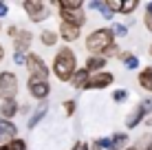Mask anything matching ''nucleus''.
<instances>
[{
  "instance_id": "nucleus-1",
  "label": "nucleus",
  "mask_w": 152,
  "mask_h": 150,
  "mask_svg": "<svg viewBox=\"0 0 152 150\" xmlns=\"http://www.w3.org/2000/svg\"><path fill=\"white\" fill-rule=\"evenodd\" d=\"M51 71H53V75L60 82H71L73 75L77 73V58H75V53H73V49L62 46V49L55 53V58H53Z\"/></svg>"
},
{
  "instance_id": "nucleus-2",
  "label": "nucleus",
  "mask_w": 152,
  "mask_h": 150,
  "mask_svg": "<svg viewBox=\"0 0 152 150\" xmlns=\"http://www.w3.org/2000/svg\"><path fill=\"white\" fill-rule=\"evenodd\" d=\"M115 31L110 27H99L93 33H88L86 38V51H91V55H102L108 46L115 44Z\"/></svg>"
},
{
  "instance_id": "nucleus-3",
  "label": "nucleus",
  "mask_w": 152,
  "mask_h": 150,
  "mask_svg": "<svg viewBox=\"0 0 152 150\" xmlns=\"http://www.w3.org/2000/svg\"><path fill=\"white\" fill-rule=\"evenodd\" d=\"M15 95H18V77H15V73L2 71L0 73V97H2V102L15 100Z\"/></svg>"
},
{
  "instance_id": "nucleus-4",
  "label": "nucleus",
  "mask_w": 152,
  "mask_h": 150,
  "mask_svg": "<svg viewBox=\"0 0 152 150\" xmlns=\"http://www.w3.org/2000/svg\"><path fill=\"white\" fill-rule=\"evenodd\" d=\"M27 69H29V77H38V80H49L51 69L46 66V62L42 60L38 53H29Z\"/></svg>"
},
{
  "instance_id": "nucleus-5",
  "label": "nucleus",
  "mask_w": 152,
  "mask_h": 150,
  "mask_svg": "<svg viewBox=\"0 0 152 150\" xmlns=\"http://www.w3.org/2000/svg\"><path fill=\"white\" fill-rule=\"evenodd\" d=\"M22 9L27 11L31 22H44V20L49 18V4L38 2V0H27V2H22Z\"/></svg>"
},
{
  "instance_id": "nucleus-6",
  "label": "nucleus",
  "mask_w": 152,
  "mask_h": 150,
  "mask_svg": "<svg viewBox=\"0 0 152 150\" xmlns=\"http://www.w3.org/2000/svg\"><path fill=\"white\" fill-rule=\"evenodd\" d=\"M27 89H29V93H31V97H33V100L44 102L46 97H49V93H51V84H49V80H38V77H29Z\"/></svg>"
},
{
  "instance_id": "nucleus-7",
  "label": "nucleus",
  "mask_w": 152,
  "mask_h": 150,
  "mask_svg": "<svg viewBox=\"0 0 152 150\" xmlns=\"http://www.w3.org/2000/svg\"><path fill=\"white\" fill-rule=\"evenodd\" d=\"M13 139H18V126L9 119H2L0 117V146L4 143H11Z\"/></svg>"
},
{
  "instance_id": "nucleus-8",
  "label": "nucleus",
  "mask_w": 152,
  "mask_h": 150,
  "mask_svg": "<svg viewBox=\"0 0 152 150\" xmlns=\"http://www.w3.org/2000/svg\"><path fill=\"white\" fill-rule=\"evenodd\" d=\"M115 82V75L110 71H102V73H93L91 77V84H88V89H95V91H102L106 89V86H113Z\"/></svg>"
},
{
  "instance_id": "nucleus-9",
  "label": "nucleus",
  "mask_w": 152,
  "mask_h": 150,
  "mask_svg": "<svg viewBox=\"0 0 152 150\" xmlns=\"http://www.w3.org/2000/svg\"><path fill=\"white\" fill-rule=\"evenodd\" d=\"M60 22L73 24V27H84L86 24V15L84 11H66V9H60Z\"/></svg>"
},
{
  "instance_id": "nucleus-10",
  "label": "nucleus",
  "mask_w": 152,
  "mask_h": 150,
  "mask_svg": "<svg viewBox=\"0 0 152 150\" xmlns=\"http://www.w3.org/2000/svg\"><path fill=\"white\" fill-rule=\"evenodd\" d=\"M31 42H33V33L27 29H20V35L13 40V51L15 53H27L31 49Z\"/></svg>"
},
{
  "instance_id": "nucleus-11",
  "label": "nucleus",
  "mask_w": 152,
  "mask_h": 150,
  "mask_svg": "<svg viewBox=\"0 0 152 150\" xmlns=\"http://www.w3.org/2000/svg\"><path fill=\"white\" fill-rule=\"evenodd\" d=\"M91 77L93 73L84 66V69H77V73L73 75V80H71V84H73V89H77V91H88V84H91Z\"/></svg>"
},
{
  "instance_id": "nucleus-12",
  "label": "nucleus",
  "mask_w": 152,
  "mask_h": 150,
  "mask_svg": "<svg viewBox=\"0 0 152 150\" xmlns=\"http://www.w3.org/2000/svg\"><path fill=\"white\" fill-rule=\"evenodd\" d=\"M18 113H20V106H18L15 100H9V102H2V104H0V117H2V119L11 121Z\"/></svg>"
},
{
  "instance_id": "nucleus-13",
  "label": "nucleus",
  "mask_w": 152,
  "mask_h": 150,
  "mask_svg": "<svg viewBox=\"0 0 152 150\" xmlns=\"http://www.w3.org/2000/svg\"><path fill=\"white\" fill-rule=\"evenodd\" d=\"M60 35H62L64 42H75V40H80V27H73V24L60 22Z\"/></svg>"
},
{
  "instance_id": "nucleus-14",
  "label": "nucleus",
  "mask_w": 152,
  "mask_h": 150,
  "mask_svg": "<svg viewBox=\"0 0 152 150\" xmlns=\"http://www.w3.org/2000/svg\"><path fill=\"white\" fill-rule=\"evenodd\" d=\"M145 117H148V115H145V110H143V108H141V104H139V106L128 115V117H126V128H134V126H139L141 121H145Z\"/></svg>"
},
{
  "instance_id": "nucleus-15",
  "label": "nucleus",
  "mask_w": 152,
  "mask_h": 150,
  "mask_svg": "<svg viewBox=\"0 0 152 150\" xmlns=\"http://www.w3.org/2000/svg\"><path fill=\"white\" fill-rule=\"evenodd\" d=\"M46 113H49V104L44 102V104H40V106H38V110H35L33 115L29 117V121H27V128H29V130H33V128L38 126V124H40L42 119H44V117H46Z\"/></svg>"
},
{
  "instance_id": "nucleus-16",
  "label": "nucleus",
  "mask_w": 152,
  "mask_h": 150,
  "mask_svg": "<svg viewBox=\"0 0 152 150\" xmlns=\"http://www.w3.org/2000/svg\"><path fill=\"white\" fill-rule=\"evenodd\" d=\"M86 7H88V9H95V11H99L104 20H115V11H110V9H108V4L104 2V0H93V2H88V4H86Z\"/></svg>"
},
{
  "instance_id": "nucleus-17",
  "label": "nucleus",
  "mask_w": 152,
  "mask_h": 150,
  "mask_svg": "<svg viewBox=\"0 0 152 150\" xmlns=\"http://www.w3.org/2000/svg\"><path fill=\"white\" fill-rule=\"evenodd\" d=\"M86 69L91 71V73H102V71L106 69V58H102V55H91V58L86 60Z\"/></svg>"
},
{
  "instance_id": "nucleus-18",
  "label": "nucleus",
  "mask_w": 152,
  "mask_h": 150,
  "mask_svg": "<svg viewBox=\"0 0 152 150\" xmlns=\"http://www.w3.org/2000/svg\"><path fill=\"white\" fill-rule=\"evenodd\" d=\"M137 80H139V86H141L143 91L152 93V66H148V69H143V71H141Z\"/></svg>"
},
{
  "instance_id": "nucleus-19",
  "label": "nucleus",
  "mask_w": 152,
  "mask_h": 150,
  "mask_svg": "<svg viewBox=\"0 0 152 150\" xmlns=\"http://www.w3.org/2000/svg\"><path fill=\"white\" fill-rule=\"evenodd\" d=\"M128 143V135L126 132H115V135L110 137V146H108V150H126L124 146Z\"/></svg>"
},
{
  "instance_id": "nucleus-20",
  "label": "nucleus",
  "mask_w": 152,
  "mask_h": 150,
  "mask_svg": "<svg viewBox=\"0 0 152 150\" xmlns=\"http://www.w3.org/2000/svg\"><path fill=\"white\" fill-rule=\"evenodd\" d=\"M57 40H60V33H57V31L46 29V31H42V33H40V42L44 46H55Z\"/></svg>"
},
{
  "instance_id": "nucleus-21",
  "label": "nucleus",
  "mask_w": 152,
  "mask_h": 150,
  "mask_svg": "<svg viewBox=\"0 0 152 150\" xmlns=\"http://www.w3.org/2000/svg\"><path fill=\"white\" fill-rule=\"evenodd\" d=\"M57 9H66V11H84L82 0H62L57 2Z\"/></svg>"
},
{
  "instance_id": "nucleus-22",
  "label": "nucleus",
  "mask_w": 152,
  "mask_h": 150,
  "mask_svg": "<svg viewBox=\"0 0 152 150\" xmlns=\"http://www.w3.org/2000/svg\"><path fill=\"white\" fill-rule=\"evenodd\" d=\"M119 58H121L124 66H126L128 71L139 69V58H137V55H132V53H119Z\"/></svg>"
},
{
  "instance_id": "nucleus-23",
  "label": "nucleus",
  "mask_w": 152,
  "mask_h": 150,
  "mask_svg": "<svg viewBox=\"0 0 152 150\" xmlns=\"http://www.w3.org/2000/svg\"><path fill=\"white\" fill-rule=\"evenodd\" d=\"M137 7H139V0H124V4H121V15L134 13V11H137Z\"/></svg>"
},
{
  "instance_id": "nucleus-24",
  "label": "nucleus",
  "mask_w": 152,
  "mask_h": 150,
  "mask_svg": "<svg viewBox=\"0 0 152 150\" xmlns=\"http://www.w3.org/2000/svg\"><path fill=\"white\" fill-rule=\"evenodd\" d=\"M0 150H27V141H24V139H13L11 143L0 146Z\"/></svg>"
},
{
  "instance_id": "nucleus-25",
  "label": "nucleus",
  "mask_w": 152,
  "mask_h": 150,
  "mask_svg": "<svg viewBox=\"0 0 152 150\" xmlns=\"http://www.w3.org/2000/svg\"><path fill=\"white\" fill-rule=\"evenodd\" d=\"M110 146V137H99L91 143V150H108Z\"/></svg>"
},
{
  "instance_id": "nucleus-26",
  "label": "nucleus",
  "mask_w": 152,
  "mask_h": 150,
  "mask_svg": "<svg viewBox=\"0 0 152 150\" xmlns=\"http://www.w3.org/2000/svg\"><path fill=\"white\" fill-rule=\"evenodd\" d=\"M110 29L115 31V35H117V38H126V35H128V24L113 22V27H110Z\"/></svg>"
},
{
  "instance_id": "nucleus-27",
  "label": "nucleus",
  "mask_w": 152,
  "mask_h": 150,
  "mask_svg": "<svg viewBox=\"0 0 152 150\" xmlns=\"http://www.w3.org/2000/svg\"><path fill=\"white\" fill-rule=\"evenodd\" d=\"M126 100H128V91H126V89H117L113 93V102H115V104H124Z\"/></svg>"
},
{
  "instance_id": "nucleus-28",
  "label": "nucleus",
  "mask_w": 152,
  "mask_h": 150,
  "mask_svg": "<svg viewBox=\"0 0 152 150\" xmlns=\"http://www.w3.org/2000/svg\"><path fill=\"white\" fill-rule=\"evenodd\" d=\"M75 104H77L75 100H66V102H64V115H66V117H73V115H75Z\"/></svg>"
},
{
  "instance_id": "nucleus-29",
  "label": "nucleus",
  "mask_w": 152,
  "mask_h": 150,
  "mask_svg": "<svg viewBox=\"0 0 152 150\" xmlns=\"http://www.w3.org/2000/svg\"><path fill=\"white\" fill-rule=\"evenodd\" d=\"M106 4H108V9L115 13H121V4H124V0H106Z\"/></svg>"
},
{
  "instance_id": "nucleus-30",
  "label": "nucleus",
  "mask_w": 152,
  "mask_h": 150,
  "mask_svg": "<svg viewBox=\"0 0 152 150\" xmlns=\"http://www.w3.org/2000/svg\"><path fill=\"white\" fill-rule=\"evenodd\" d=\"M115 55H119V46H117V44L108 46V49L102 53V58H106V60H108V58H115Z\"/></svg>"
},
{
  "instance_id": "nucleus-31",
  "label": "nucleus",
  "mask_w": 152,
  "mask_h": 150,
  "mask_svg": "<svg viewBox=\"0 0 152 150\" xmlns=\"http://www.w3.org/2000/svg\"><path fill=\"white\" fill-rule=\"evenodd\" d=\"M141 108L145 110V115H152V97H145V100H141Z\"/></svg>"
},
{
  "instance_id": "nucleus-32",
  "label": "nucleus",
  "mask_w": 152,
  "mask_h": 150,
  "mask_svg": "<svg viewBox=\"0 0 152 150\" xmlns=\"http://www.w3.org/2000/svg\"><path fill=\"white\" fill-rule=\"evenodd\" d=\"M27 60H29V53H13V62L15 64H27Z\"/></svg>"
},
{
  "instance_id": "nucleus-33",
  "label": "nucleus",
  "mask_w": 152,
  "mask_h": 150,
  "mask_svg": "<svg viewBox=\"0 0 152 150\" xmlns=\"http://www.w3.org/2000/svg\"><path fill=\"white\" fill-rule=\"evenodd\" d=\"M143 24H145V29L152 33V11H145V15H143Z\"/></svg>"
},
{
  "instance_id": "nucleus-34",
  "label": "nucleus",
  "mask_w": 152,
  "mask_h": 150,
  "mask_svg": "<svg viewBox=\"0 0 152 150\" xmlns=\"http://www.w3.org/2000/svg\"><path fill=\"white\" fill-rule=\"evenodd\" d=\"M7 35H11V38L15 40V38L20 35V29L15 27V24H11V27H7Z\"/></svg>"
},
{
  "instance_id": "nucleus-35",
  "label": "nucleus",
  "mask_w": 152,
  "mask_h": 150,
  "mask_svg": "<svg viewBox=\"0 0 152 150\" xmlns=\"http://www.w3.org/2000/svg\"><path fill=\"white\" fill-rule=\"evenodd\" d=\"M4 15H9V7H7V2L0 0V18H4Z\"/></svg>"
},
{
  "instance_id": "nucleus-36",
  "label": "nucleus",
  "mask_w": 152,
  "mask_h": 150,
  "mask_svg": "<svg viewBox=\"0 0 152 150\" xmlns=\"http://www.w3.org/2000/svg\"><path fill=\"white\" fill-rule=\"evenodd\" d=\"M71 150H91V146H88V143H84V141H77Z\"/></svg>"
},
{
  "instance_id": "nucleus-37",
  "label": "nucleus",
  "mask_w": 152,
  "mask_h": 150,
  "mask_svg": "<svg viewBox=\"0 0 152 150\" xmlns=\"http://www.w3.org/2000/svg\"><path fill=\"white\" fill-rule=\"evenodd\" d=\"M143 124H145V126L150 128V126H152V115H150V117H145V121H143Z\"/></svg>"
},
{
  "instance_id": "nucleus-38",
  "label": "nucleus",
  "mask_w": 152,
  "mask_h": 150,
  "mask_svg": "<svg viewBox=\"0 0 152 150\" xmlns=\"http://www.w3.org/2000/svg\"><path fill=\"white\" fill-rule=\"evenodd\" d=\"M4 60V49H2V44H0V62Z\"/></svg>"
},
{
  "instance_id": "nucleus-39",
  "label": "nucleus",
  "mask_w": 152,
  "mask_h": 150,
  "mask_svg": "<svg viewBox=\"0 0 152 150\" xmlns=\"http://www.w3.org/2000/svg\"><path fill=\"white\" fill-rule=\"evenodd\" d=\"M145 11H152V2H148V4H145Z\"/></svg>"
},
{
  "instance_id": "nucleus-40",
  "label": "nucleus",
  "mask_w": 152,
  "mask_h": 150,
  "mask_svg": "<svg viewBox=\"0 0 152 150\" xmlns=\"http://www.w3.org/2000/svg\"><path fill=\"white\" fill-rule=\"evenodd\" d=\"M148 53H150V58H152V44H150V49H148Z\"/></svg>"
},
{
  "instance_id": "nucleus-41",
  "label": "nucleus",
  "mask_w": 152,
  "mask_h": 150,
  "mask_svg": "<svg viewBox=\"0 0 152 150\" xmlns=\"http://www.w3.org/2000/svg\"><path fill=\"white\" fill-rule=\"evenodd\" d=\"M126 150H134V146H132V148H126Z\"/></svg>"
}]
</instances>
